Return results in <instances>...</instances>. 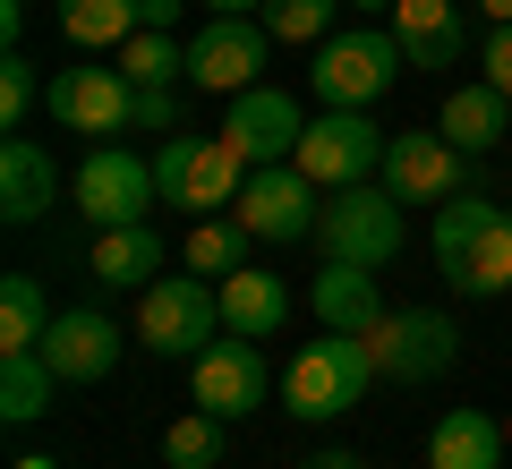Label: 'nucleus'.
<instances>
[{
	"mask_svg": "<svg viewBox=\"0 0 512 469\" xmlns=\"http://www.w3.org/2000/svg\"><path fill=\"white\" fill-rule=\"evenodd\" d=\"M427 248H436V273L461 299H504L512 290V214L495 197H478V188H461V197L436 205Z\"/></svg>",
	"mask_w": 512,
	"mask_h": 469,
	"instance_id": "f257e3e1",
	"label": "nucleus"
},
{
	"mask_svg": "<svg viewBox=\"0 0 512 469\" xmlns=\"http://www.w3.org/2000/svg\"><path fill=\"white\" fill-rule=\"evenodd\" d=\"M171 26H180V0H146V26L137 35H171Z\"/></svg>",
	"mask_w": 512,
	"mask_h": 469,
	"instance_id": "72a5a7b5",
	"label": "nucleus"
},
{
	"mask_svg": "<svg viewBox=\"0 0 512 469\" xmlns=\"http://www.w3.org/2000/svg\"><path fill=\"white\" fill-rule=\"evenodd\" d=\"M265 52H274V26L265 18H205L197 35H188V86L205 94H248L265 86Z\"/></svg>",
	"mask_w": 512,
	"mask_h": 469,
	"instance_id": "9b49d317",
	"label": "nucleus"
},
{
	"mask_svg": "<svg viewBox=\"0 0 512 469\" xmlns=\"http://www.w3.org/2000/svg\"><path fill=\"white\" fill-rule=\"evenodd\" d=\"M376 180L402 205H444V197H461V145L444 137V128H393Z\"/></svg>",
	"mask_w": 512,
	"mask_h": 469,
	"instance_id": "4468645a",
	"label": "nucleus"
},
{
	"mask_svg": "<svg viewBox=\"0 0 512 469\" xmlns=\"http://www.w3.org/2000/svg\"><path fill=\"white\" fill-rule=\"evenodd\" d=\"M291 163L308 171L325 197H333V188H359V180H376V171H384V128L367 120V111H316Z\"/></svg>",
	"mask_w": 512,
	"mask_h": 469,
	"instance_id": "6e6552de",
	"label": "nucleus"
},
{
	"mask_svg": "<svg viewBox=\"0 0 512 469\" xmlns=\"http://www.w3.org/2000/svg\"><path fill=\"white\" fill-rule=\"evenodd\" d=\"M478 9H487V18H495V26H512V0H478Z\"/></svg>",
	"mask_w": 512,
	"mask_h": 469,
	"instance_id": "4c0bfd02",
	"label": "nucleus"
},
{
	"mask_svg": "<svg viewBox=\"0 0 512 469\" xmlns=\"http://www.w3.org/2000/svg\"><path fill=\"white\" fill-rule=\"evenodd\" d=\"M120 69H128V86H171V77H188V43H171V35H128V43H120Z\"/></svg>",
	"mask_w": 512,
	"mask_h": 469,
	"instance_id": "c756f323",
	"label": "nucleus"
},
{
	"mask_svg": "<svg viewBox=\"0 0 512 469\" xmlns=\"http://www.w3.org/2000/svg\"><path fill=\"white\" fill-rule=\"evenodd\" d=\"M137 342L154 350V359H197L205 342H222V282H205V273H154L146 290H137Z\"/></svg>",
	"mask_w": 512,
	"mask_h": 469,
	"instance_id": "7ed1b4c3",
	"label": "nucleus"
},
{
	"mask_svg": "<svg viewBox=\"0 0 512 469\" xmlns=\"http://www.w3.org/2000/svg\"><path fill=\"white\" fill-rule=\"evenodd\" d=\"M504 452H512V435L487 410H444L427 427V469H504Z\"/></svg>",
	"mask_w": 512,
	"mask_h": 469,
	"instance_id": "6ab92c4d",
	"label": "nucleus"
},
{
	"mask_svg": "<svg viewBox=\"0 0 512 469\" xmlns=\"http://www.w3.org/2000/svg\"><path fill=\"white\" fill-rule=\"evenodd\" d=\"M393 69H410L402 43L376 35V26H350V35H325V43H316L308 86H316V103H325V111H367L384 86H393Z\"/></svg>",
	"mask_w": 512,
	"mask_h": 469,
	"instance_id": "39448f33",
	"label": "nucleus"
},
{
	"mask_svg": "<svg viewBox=\"0 0 512 469\" xmlns=\"http://www.w3.org/2000/svg\"><path fill=\"white\" fill-rule=\"evenodd\" d=\"M137 128H180V103H171V86H137Z\"/></svg>",
	"mask_w": 512,
	"mask_h": 469,
	"instance_id": "473e14b6",
	"label": "nucleus"
},
{
	"mask_svg": "<svg viewBox=\"0 0 512 469\" xmlns=\"http://www.w3.org/2000/svg\"><path fill=\"white\" fill-rule=\"evenodd\" d=\"M52 359L43 350H0V418L9 427H26V418H43L52 410Z\"/></svg>",
	"mask_w": 512,
	"mask_h": 469,
	"instance_id": "a878e982",
	"label": "nucleus"
},
{
	"mask_svg": "<svg viewBox=\"0 0 512 469\" xmlns=\"http://www.w3.org/2000/svg\"><path fill=\"white\" fill-rule=\"evenodd\" d=\"M52 333V299H43L35 273H9L0 282V350H43Z\"/></svg>",
	"mask_w": 512,
	"mask_h": 469,
	"instance_id": "bb28decb",
	"label": "nucleus"
},
{
	"mask_svg": "<svg viewBox=\"0 0 512 469\" xmlns=\"http://www.w3.org/2000/svg\"><path fill=\"white\" fill-rule=\"evenodd\" d=\"M478 69H487V86L512 103V26H487V43H478Z\"/></svg>",
	"mask_w": 512,
	"mask_h": 469,
	"instance_id": "2f4dec72",
	"label": "nucleus"
},
{
	"mask_svg": "<svg viewBox=\"0 0 512 469\" xmlns=\"http://www.w3.org/2000/svg\"><path fill=\"white\" fill-rule=\"evenodd\" d=\"M282 316H291V290H282V273H256L239 265L231 282H222V333H248V342H274Z\"/></svg>",
	"mask_w": 512,
	"mask_h": 469,
	"instance_id": "412c9836",
	"label": "nucleus"
},
{
	"mask_svg": "<svg viewBox=\"0 0 512 469\" xmlns=\"http://www.w3.org/2000/svg\"><path fill=\"white\" fill-rule=\"evenodd\" d=\"M43 103H52V120L69 128V137H120V128H137V86H128V69H52Z\"/></svg>",
	"mask_w": 512,
	"mask_h": 469,
	"instance_id": "ddd939ff",
	"label": "nucleus"
},
{
	"mask_svg": "<svg viewBox=\"0 0 512 469\" xmlns=\"http://www.w3.org/2000/svg\"><path fill=\"white\" fill-rule=\"evenodd\" d=\"M402 197L384 180H359V188H333L325 197V214H316V248L333 256V265H367V273H384L393 256H402Z\"/></svg>",
	"mask_w": 512,
	"mask_h": 469,
	"instance_id": "20e7f679",
	"label": "nucleus"
},
{
	"mask_svg": "<svg viewBox=\"0 0 512 469\" xmlns=\"http://www.w3.org/2000/svg\"><path fill=\"white\" fill-rule=\"evenodd\" d=\"M188 393H197V410H214V418H248L256 401L274 393L265 342H248V333H222V342H205L197 359H188Z\"/></svg>",
	"mask_w": 512,
	"mask_h": 469,
	"instance_id": "f8f14e48",
	"label": "nucleus"
},
{
	"mask_svg": "<svg viewBox=\"0 0 512 469\" xmlns=\"http://www.w3.org/2000/svg\"><path fill=\"white\" fill-rule=\"evenodd\" d=\"M60 197V171L35 137H9L0 145V222H43Z\"/></svg>",
	"mask_w": 512,
	"mask_h": 469,
	"instance_id": "aec40b11",
	"label": "nucleus"
},
{
	"mask_svg": "<svg viewBox=\"0 0 512 469\" xmlns=\"http://www.w3.org/2000/svg\"><path fill=\"white\" fill-rule=\"evenodd\" d=\"M393 43L410 69H453L470 52V18H461V0H393Z\"/></svg>",
	"mask_w": 512,
	"mask_h": 469,
	"instance_id": "f3484780",
	"label": "nucleus"
},
{
	"mask_svg": "<svg viewBox=\"0 0 512 469\" xmlns=\"http://www.w3.org/2000/svg\"><path fill=\"white\" fill-rule=\"evenodd\" d=\"M146 26V0H60V35L77 43V52H111V43H128Z\"/></svg>",
	"mask_w": 512,
	"mask_h": 469,
	"instance_id": "393cba45",
	"label": "nucleus"
},
{
	"mask_svg": "<svg viewBox=\"0 0 512 469\" xmlns=\"http://www.w3.org/2000/svg\"><path fill=\"white\" fill-rule=\"evenodd\" d=\"M94 282L103 290H146L154 273H163V239H154V222H120V231H94Z\"/></svg>",
	"mask_w": 512,
	"mask_h": 469,
	"instance_id": "4be33fe9",
	"label": "nucleus"
},
{
	"mask_svg": "<svg viewBox=\"0 0 512 469\" xmlns=\"http://www.w3.org/2000/svg\"><path fill=\"white\" fill-rule=\"evenodd\" d=\"M18 26H26V0H0V43L18 52Z\"/></svg>",
	"mask_w": 512,
	"mask_h": 469,
	"instance_id": "f704fd0d",
	"label": "nucleus"
},
{
	"mask_svg": "<svg viewBox=\"0 0 512 469\" xmlns=\"http://www.w3.org/2000/svg\"><path fill=\"white\" fill-rule=\"evenodd\" d=\"M222 427H231V418H214V410H188V418H171V435H163V461H171V469H214V461H222Z\"/></svg>",
	"mask_w": 512,
	"mask_h": 469,
	"instance_id": "c85d7f7f",
	"label": "nucleus"
},
{
	"mask_svg": "<svg viewBox=\"0 0 512 469\" xmlns=\"http://www.w3.org/2000/svg\"><path fill=\"white\" fill-rule=\"evenodd\" d=\"M18 469H60V461H52V452H26V461H18Z\"/></svg>",
	"mask_w": 512,
	"mask_h": 469,
	"instance_id": "58836bf2",
	"label": "nucleus"
},
{
	"mask_svg": "<svg viewBox=\"0 0 512 469\" xmlns=\"http://www.w3.org/2000/svg\"><path fill=\"white\" fill-rule=\"evenodd\" d=\"M35 94H43L35 60H26V52H9V60H0V128H9V137L26 128V111H35Z\"/></svg>",
	"mask_w": 512,
	"mask_h": 469,
	"instance_id": "7c9ffc66",
	"label": "nucleus"
},
{
	"mask_svg": "<svg viewBox=\"0 0 512 469\" xmlns=\"http://www.w3.org/2000/svg\"><path fill=\"white\" fill-rule=\"evenodd\" d=\"M308 469H367V461H359V452H316Z\"/></svg>",
	"mask_w": 512,
	"mask_h": 469,
	"instance_id": "c9c22d12",
	"label": "nucleus"
},
{
	"mask_svg": "<svg viewBox=\"0 0 512 469\" xmlns=\"http://www.w3.org/2000/svg\"><path fill=\"white\" fill-rule=\"evenodd\" d=\"M367 350H376V376L393 384H436L444 367L461 359V333L444 307H393L376 333H367Z\"/></svg>",
	"mask_w": 512,
	"mask_h": 469,
	"instance_id": "1a4fd4ad",
	"label": "nucleus"
},
{
	"mask_svg": "<svg viewBox=\"0 0 512 469\" xmlns=\"http://www.w3.org/2000/svg\"><path fill=\"white\" fill-rule=\"evenodd\" d=\"M248 248H256V231L239 214H197V222H188V239H180V265L205 273V282H231V273L248 265Z\"/></svg>",
	"mask_w": 512,
	"mask_h": 469,
	"instance_id": "b1692460",
	"label": "nucleus"
},
{
	"mask_svg": "<svg viewBox=\"0 0 512 469\" xmlns=\"http://www.w3.org/2000/svg\"><path fill=\"white\" fill-rule=\"evenodd\" d=\"M239 222H248L256 239H316V214H325V188L308 180L299 163H256L248 180H239V205H231Z\"/></svg>",
	"mask_w": 512,
	"mask_h": 469,
	"instance_id": "9d476101",
	"label": "nucleus"
},
{
	"mask_svg": "<svg viewBox=\"0 0 512 469\" xmlns=\"http://www.w3.org/2000/svg\"><path fill=\"white\" fill-rule=\"evenodd\" d=\"M350 9H393V0H350Z\"/></svg>",
	"mask_w": 512,
	"mask_h": 469,
	"instance_id": "ea45409f",
	"label": "nucleus"
},
{
	"mask_svg": "<svg viewBox=\"0 0 512 469\" xmlns=\"http://www.w3.org/2000/svg\"><path fill=\"white\" fill-rule=\"evenodd\" d=\"M308 307H316V325L325 333H376L393 307H384V290H376V273L367 265H333L325 256V273L308 282Z\"/></svg>",
	"mask_w": 512,
	"mask_h": 469,
	"instance_id": "a211bd4d",
	"label": "nucleus"
},
{
	"mask_svg": "<svg viewBox=\"0 0 512 469\" xmlns=\"http://www.w3.org/2000/svg\"><path fill=\"white\" fill-rule=\"evenodd\" d=\"M214 18H248V9H265V0H205Z\"/></svg>",
	"mask_w": 512,
	"mask_h": 469,
	"instance_id": "e433bc0d",
	"label": "nucleus"
},
{
	"mask_svg": "<svg viewBox=\"0 0 512 469\" xmlns=\"http://www.w3.org/2000/svg\"><path fill=\"white\" fill-rule=\"evenodd\" d=\"M504 435H512V418H504Z\"/></svg>",
	"mask_w": 512,
	"mask_h": 469,
	"instance_id": "a19ab883",
	"label": "nucleus"
},
{
	"mask_svg": "<svg viewBox=\"0 0 512 469\" xmlns=\"http://www.w3.org/2000/svg\"><path fill=\"white\" fill-rule=\"evenodd\" d=\"M248 154H239L231 137H171L163 154H154V188H163V205H180V214H222V205H239V180H248Z\"/></svg>",
	"mask_w": 512,
	"mask_h": 469,
	"instance_id": "423d86ee",
	"label": "nucleus"
},
{
	"mask_svg": "<svg viewBox=\"0 0 512 469\" xmlns=\"http://www.w3.org/2000/svg\"><path fill=\"white\" fill-rule=\"evenodd\" d=\"M350 0H265V9H256V18L274 26V43H325V35H342V18Z\"/></svg>",
	"mask_w": 512,
	"mask_h": 469,
	"instance_id": "cd10ccee",
	"label": "nucleus"
},
{
	"mask_svg": "<svg viewBox=\"0 0 512 469\" xmlns=\"http://www.w3.org/2000/svg\"><path fill=\"white\" fill-rule=\"evenodd\" d=\"M436 128L461 145V154H487V145H504V128H512V103L487 86V77H470V86H453V94H444Z\"/></svg>",
	"mask_w": 512,
	"mask_h": 469,
	"instance_id": "5701e85b",
	"label": "nucleus"
},
{
	"mask_svg": "<svg viewBox=\"0 0 512 469\" xmlns=\"http://www.w3.org/2000/svg\"><path fill=\"white\" fill-rule=\"evenodd\" d=\"M69 197H77V214H86L94 231H120V222H146L154 205H163V188H154V163H137L128 145H94L86 163H77Z\"/></svg>",
	"mask_w": 512,
	"mask_h": 469,
	"instance_id": "0eeeda50",
	"label": "nucleus"
},
{
	"mask_svg": "<svg viewBox=\"0 0 512 469\" xmlns=\"http://www.w3.org/2000/svg\"><path fill=\"white\" fill-rule=\"evenodd\" d=\"M222 137H231L248 163H291L299 137H308V111H299L282 86H248V94H231V111H222Z\"/></svg>",
	"mask_w": 512,
	"mask_h": 469,
	"instance_id": "2eb2a0df",
	"label": "nucleus"
},
{
	"mask_svg": "<svg viewBox=\"0 0 512 469\" xmlns=\"http://www.w3.org/2000/svg\"><path fill=\"white\" fill-rule=\"evenodd\" d=\"M43 359H52L60 384H103L120 367V325H111L103 307H60L52 333H43Z\"/></svg>",
	"mask_w": 512,
	"mask_h": 469,
	"instance_id": "dca6fc26",
	"label": "nucleus"
},
{
	"mask_svg": "<svg viewBox=\"0 0 512 469\" xmlns=\"http://www.w3.org/2000/svg\"><path fill=\"white\" fill-rule=\"evenodd\" d=\"M376 384V350H367V333H325L316 325V342L291 359V376H282V410L291 418H342L359 410V393Z\"/></svg>",
	"mask_w": 512,
	"mask_h": 469,
	"instance_id": "f03ea898",
	"label": "nucleus"
}]
</instances>
